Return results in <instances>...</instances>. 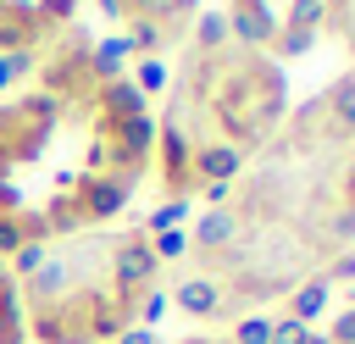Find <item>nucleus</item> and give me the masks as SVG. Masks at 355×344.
<instances>
[{
	"label": "nucleus",
	"instance_id": "nucleus-1",
	"mask_svg": "<svg viewBox=\"0 0 355 344\" xmlns=\"http://www.w3.org/2000/svg\"><path fill=\"white\" fill-rule=\"evenodd\" d=\"M155 155L144 94L105 44L61 33L39 78L0 100V255L116 216Z\"/></svg>",
	"mask_w": 355,
	"mask_h": 344
},
{
	"label": "nucleus",
	"instance_id": "nucleus-2",
	"mask_svg": "<svg viewBox=\"0 0 355 344\" xmlns=\"http://www.w3.org/2000/svg\"><path fill=\"white\" fill-rule=\"evenodd\" d=\"M288 83L283 67L233 33L216 44H194L172 105L155 128L161 150V194L166 200H227V183L244 172V155L261 150L283 128Z\"/></svg>",
	"mask_w": 355,
	"mask_h": 344
},
{
	"label": "nucleus",
	"instance_id": "nucleus-3",
	"mask_svg": "<svg viewBox=\"0 0 355 344\" xmlns=\"http://www.w3.org/2000/svg\"><path fill=\"white\" fill-rule=\"evenodd\" d=\"M155 244L139 227H89L11 255L22 333L39 344L122 338L155 294Z\"/></svg>",
	"mask_w": 355,
	"mask_h": 344
},
{
	"label": "nucleus",
	"instance_id": "nucleus-4",
	"mask_svg": "<svg viewBox=\"0 0 355 344\" xmlns=\"http://www.w3.org/2000/svg\"><path fill=\"white\" fill-rule=\"evenodd\" d=\"M227 33L261 55H300L322 28V0H227Z\"/></svg>",
	"mask_w": 355,
	"mask_h": 344
},
{
	"label": "nucleus",
	"instance_id": "nucleus-5",
	"mask_svg": "<svg viewBox=\"0 0 355 344\" xmlns=\"http://www.w3.org/2000/svg\"><path fill=\"white\" fill-rule=\"evenodd\" d=\"M78 0H0V55H33L55 44Z\"/></svg>",
	"mask_w": 355,
	"mask_h": 344
},
{
	"label": "nucleus",
	"instance_id": "nucleus-6",
	"mask_svg": "<svg viewBox=\"0 0 355 344\" xmlns=\"http://www.w3.org/2000/svg\"><path fill=\"white\" fill-rule=\"evenodd\" d=\"M178 311H189V316H233V305L222 300V289L216 283H205V277H194V272H183L178 277Z\"/></svg>",
	"mask_w": 355,
	"mask_h": 344
},
{
	"label": "nucleus",
	"instance_id": "nucleus-7",
	"mask_svg": "<svg viewBox=\"0 0 355 344\" xmlns=\"http://www.w3.org/2000/svg\"><path fill=\"white\" fill-rule=\"evenodd\" d=\"M322 305H327V277H322V272H316V277H305V283L288 294V316H294V322H305V327L322 316Z\"/></svg>",
	"mask_w": 355,
	"mask_h": 344
},
{
	"label": "nucleus",
	"instance_id": "nucleus-8",
	"mask_svg": "<svg viewBox=\"0 0 355 344\" xmlns=\"http://www.w3.org/2000/svg\"><path fill=\"white\" fill-rule=\"evenodd\" d=\"M266 344H327V333H316V327L283 316V322H272V338H266Z\"/></svg>",
	"mask_w": 355,
	"mask_h": 344
},
{
	"label": "nucleus",
	"instance_id": "nucleus-9",
	"mask_svg": "<svg viewBox=\"0 0 355 344\" xmlns=\"http://www.w3.org/2000/svg\"><path fill=\"white\" fill-rule=\"evenodd\" d=\"M183 211H189V200H166V205H161V211L150 216V227H172V222H178Z\"/></svg>",
	"mask_w": 355,
	"mask_h": 344
},
{
	"label": "nucleus",
	"instance_id": "nucleus-10",
	"mask_svg": "<svg viewBox=\"0 0 355 344\" xmlns=\"http://www.w3.org/2000/svg\"><path fill=\"white\" fill-rule=\"evenodd\" d=\"M116 344H155V338H150V327H128Z\"/></svg>",
	"mask_w": 355,
	"mask_h": 344
},
{
	"label": "nucleus",
	"instance_id": "nucleus-11",
	"mask_svg": "<svg viewBox=\"0 0 355 344\" xmlns=\"http://www.w3.org/2000/svg\"><path fill=\"white\" fill-rule=\"evenodd\" d=\"M178 344H233V338H178Z\"/></svg>",
	"mask_w": 355,
	"mask_h": 344
}]
</instances>
